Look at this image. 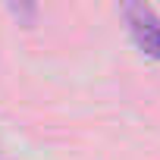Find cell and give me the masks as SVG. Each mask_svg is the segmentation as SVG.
<instances>
[{
    "label": "cell",
    "mask_w": 160,
    "mask_h": 160,
    "mask_svg": "<svg viewBox=\"0 0 160 160\" xmlns=\"http://www.w3.org/2000/svg\"><path fill=\"white\" fill-rule=\"evenodd\" d=\"M122 13H126V19H129V28H132L138 47H141L148 57L160 60V19H157L148 7H141V3L122 7Z\"/></svg>",
    "instance_id": "1"
}]
</instances>
